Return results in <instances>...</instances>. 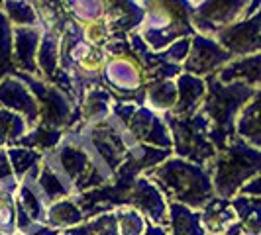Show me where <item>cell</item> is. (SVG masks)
<instances>
[{"label": "cell", "instance_id": "6da1fadb", "mask_svg": "<svg viewBox=\"0 0 261 235\" xmlns=\"http://www.w3.org/2000/svg\"><path fill=\"white\" fill-rule=\"evenodd\" d=\"M144 177L165 196L167 202H175L200 212L214 198V188L206 167L193 165L171 155L153 169L145 170Z\"/></svg>", "mask_w": 261, "mask_h": 235}, {"label": "cell", "instance_id": "7a4b0ae2", "mask_svg": "<svg viewBox=\"0 0 261 235\" xmlns=\"http://www.w3.org/2000/svg\"><path fill=\"white\" fill-rule=\"evenodd\" d=\"M65 135L85 147L94 167L108 179V183L114 179L118 167L130 155L132 147L138 143L112 114L105 122L92 126L81 122L75 128L65 131Z\"/></svg>", "mask_w": 261, "mask_h": 235}, {"label": "cell", "instance_id": "3957f363", "mask_svg": "<svg viewBox=\"0 0 261 235\" xmlns=\"http://www.w3.org/2000/svg\"><path fill=\"white\" fill-rule=\"evenodd\" d=\"M206 94L198 112L208 120L210 130L208 139L216 151H222L228 141L234 137V124L242 108L259 92V89H251L244 82L222 84L216 75L204 77Z\"/></svg>", "mask_w": 261, "mask_h": 235}, {"label": "cell", "instance_id": "277c9868", "mask_svg": "<svg viewBox=\"0 0 261 235\" xmlns=\"http://www.w3.org/2000/svg\"><path fill=\"white\" fill-rule=\"evenodd\" d=\"M206 170L210 172L214 196L230 200L238 196L249 179L261 172V151L234 135L222 151H216Z\"/></svg>", "mask_w": 261, "mask_h": 235}, {"label": "cell", "instance_id": "5b68a950", "mask_svg": "<svg viewBox=\"0 0 261 235\" xmlns=\"http://www.w3.org/2000/svg\"><path fill=\"white\" fill-rule=\"evenodd\" d=\"M193 6L195 2L191 0H175V2L145 0V18L138 34L149 47V51L159 53L167 49L177 39L195 36V30L191 26Z\"/></svg>", "mask_w": 261, "mask_h": 235}, {"label": "cell", "instance_id": "8992f818", "mask_svg": "<svg viewBox=\"0 0 261 235\" xmlns=\"http://www.w3.org/2000/svg\"><path fill=\"white\" fill-rule=\"evenodd\" d=\"M163 122L169 130L173 157L206 167L216 155V149L208 139L210 124L200 112L189 118H177L167 112L163 114Z\"/></svg>", "mask_w": 261, "mask_h": 235}, {"label": "cell", "instance_id": "52a82bcc", "mask_svg": "<svg viewBox=\"0 0 261 235\" xmlns=\"http://www.w3.org/2000/svg\"><path fill=\"white\" fill-rule=\"evenodd\" d=\"M100 77L114 102L144 104L145 73L132 49L122 55H108L100 69Z\"/></svg>", "mask_w": 261, "mask_h": 235}, {"label": "cell", "instance_id": "ba28073f", "mask_svg": "<svg viewBox=\"0 0 261 235\" xmlns=\"http://www.w3.org/2000/svg\"><path fill=\"white\" fill-rule=\"evenodd\" d=\"M14 77L20 78L38 100L39 124L61 131H69L77 124H81V110L75 108L73 100L59 89L45 82L43 78L32 77L26 73H14Z\"/></svg>", "mask_w": 261, "mask_h": 235}, {"label": "cell", "instance_id": "9c48e42d", "mask_svg": "<svg viewBox=\"0 0 261 235\" xmlns=\"http://www.w3.org/2000/svg\"><path fill=\"white\" fill-rule=\"evenodd\" d=\"M112 116L128 130L132 137L142 145H149L155 149L171 151V135L163 122V116L155 114L144 104H132V102H114Z\"/></svg>", "mask_w": 261, "mask_h": 235}, {"label": "cell", "instance_id": "30bf717a", "mask_svg": "<svg viewBox=\"0 0 261 235\" xmlns=\"http://www.w3.org/2000/svg\"><path fill=\"white\" fill-rule=\"evenodd\" d=\"M246 0H202L195 2L191 14V26L195 34L214 38L224 27L232 26L240 20H246L248 16Z\"/></svg>", "mask_w": 261, "mask_h": 235}, {"label": "cell", "instance_id": "8fae6325", "mask_svg": "<svg viewBox=\"0 0 261 235\" xmlns=\"http://www.w3.org/2000/svg\"><path fill=\"white\" fill-rule=\"evenodd\" d=\"M234 57L226 49H222L214 38L195 34L191 38V49H189V55L183 61L181 69H183V73H189L193 77L204 78L210 75H216Z\"/></svg>", "mask_w": 261, "mask_h": 235}, {"label": "cell", "instance_id": "7c38bea8", "mask_svg": "<svg viewBox=\"0 0 261 235\" xmlns=\"http://www.w3.org/2000/svg\"><path fill=\"white\" fill-rule=\"evenodd\" d=\"M214 39L234 59L261 53V10L246 20L224 27L214 36Z\"/></svg>", "mask_w": 261, "mask_h": 235}, {"label": "cell", "instance_id": "4fadbf2b", "mask_svg": "<svg viewBox=\"0 0 261 235\" xmlns=\"http://www.w3.org/2000/svg\"><path fill=\"white\" fill-rule=\"evenodd\" d=\"M128 208H134L144 216V220L157 227L167 229V200L144 174L136 179L128 196Z\"/></svg>", "mask_w": 261, "mask_h": 235}, {"label": "cell", "instance_id": "5bb4252c", "mask_svg": "<svg viewBox=\"0 0 261 235\" xmlns=\"http://www.w3.org/2000/svg\"><path fill=\"white\" fill-rule=\"evenodd\" d=\"M0 108L24 118L28 130L39 124L38 100L28 91L26 84L14 75H8L0 80Z\"/></svg>", "mask_w": 261, "mask_h": 235}, {"label": "cell", "instance_id": "9a60e30c", "mask_svg": "<svg viewBox=\"0 0 261 235\" xmlns=\"http://www.w3.org/2000/svg\"><path fill=\"white\" fill-rule=\"evenodd\" d=\"M105 22L112 39H128L130 34L138 32L145 18L144 2L122 0V2H106Z\"/></svg>", "mask_w": 261, "mask_h": 235}, {"label": "cell", "instance_id": "2e32d148", "mask_svg": "<svg viewBox=\"0 0 261 235\" xmlns=\"http://www.w3.org/2000/svg\"><path fill=\"white\" fill-rule=\"evenodd\" d=\"M39 39H41L39 27H14L12 63L16 73H26L32 77H39L38 65H36Z\"/></svg>", "mask_w": 261, "mask_h": 235}, {"label": "cell", "instance_id": "e0dca14e", "mask_svg": "<svg viewBox=\"0 0 261 235\" xmlns=\"http://www.w3.org/2000/svg\"><path fill=\"white\" fill-rule=\"evenodd\" d=\"M175 89H177V102L169 114L177 118H189L198 112L202 104V98L206 94L204 78L193 77L189 73H181L175 78Z\"/></svg>", "mask_w": 261, "mask_h": 235}, {"label": "cell", "instance_id": "ac0fdd59", "mask_svg": "<svg viewBox=\"0 0 261 235\" xmlns=\"http://www.w3.org/2000/svg\"><path fill=\"white\" fill-rule=\"evenodd\" d=\"M259 75H261V53L248 55V57H238L232 59L228 65H224L216 78L222 84L230 82H244L251 89H259Z\"/></svg>", "mask_w": 261, "mask_h": 235}, {"label": "cell", "instance_id": "d6986e66", "mask_svg": "<svg viewBox=\"0 0 261 235\" xmlns=\"http://www.w3.org/2000/svg\"><path fill=\"white\" fill-rule=\"evenodd\" d=\"M259 102L261 91L242 108L234 124V135L242 141L251 145L253 149H261V126H259Z\"/></svg>", "mask_w": 261, "mask_h": 235}, {"label": "cell", "instance_id": "ffe728a7", "mask_svg": "<svg viewBox=\"0 0 261 235\" xmlns=\"http://www.w3.org/2000/svg\"><path fill=\"white\" fill-rule=\"evenodd\" d=\"M238 222L234 210L228 200L212 198L204 208L200 210V223L204 227L206 235H222L230 229V225Z\"/></svg>", "mask_w": 261, "mask_h": 235}, {"label": "cell", "instance_id": "44dd1931", "mask_svg": "<svg viewBox=\"0 0 261 235\" xmlns=\"http://www.w3.org/2000/svg\"><path fill=\"white\" fill-rule=\"evenodd\" d=\"M112 104H114V98L105 86H96V89L87 91V94L83 96V102L79 106L81 122L89 124V126L105 122L106 118H110L112 114Z\"/></svg>", "mask_w": 261, "mask_h": 235}, {"label": "cell", "instance_id": "7402d4cb", "mask_svg": "<svg viewBox=\"0 0 261 235\" xmlns=\"http://www.w3.org/2000/svg\"><path fill=\"white\" fill-rule=\"evenodd\" d=\"M167 235H206L200 223V212L167 202Z\"/></svg>", "mask_w": 261, "mask_h": 235}, {"label": "cell", "instance_id": "603a6c76", "mask_svg": "<svg viewBox=\"0 0 261 235\" xmlns=\"http://www.w3.org/2000/svg\"><path fill=\"white\" fill-rule=\"evenodd\" d=\"M234 210L240 233L242 235H261V198H248L238 194L228 200Z\"/></svg>", "mask_w": 261, "mask_h": 235}, {"label": "cell", "instance_id": "cb8c5ba5", "mask_svg": "<svg viewBox=\"0 0 261 235\" xmlns=\"http://www.w3.org/2000/svg\"><path fill=\"white\" fill-rule=\"evenodd\" d=\"M36 184H38L39 192L43 196V202L47 206L59 202V200H65V198H75V192H73L71 184L67 183L61 174H57L49 165H45V163H41V169H39Z\"/></svg>", "mask_w": 261, "mask_h": 235}, {"label": "cell", "instance_id": "d4e9b609", "mask_svg": "<svg viewBox=\"0 0 261 235\" xmlns=\"http://www.w3.org/2000/svg\"><path fill=\"white\" fill-rule=\"evenodd\" d=\"M177 102V89L175 80H155L147 82L144 91V106L153 110L155 114L163 116L175 108Z\"/></svg>", "mask_w": 261, "mask_h": 235}, {"label": "cell", "instance_id": "484cf974", "mask_svg": "<svg viewBox=\"0 0 261 235\" xmlns=\"http://www.w3.org/2000/svg\"><path fill=\"white\" fill-rule=\"evenodd\" d=\"M85 222L83 214L79 206L75 204L73 198H65V200H59L55 204H49L45 210V225H49L57 231H65L69 227H75L79 223Z\"/></svg>", "mask_w": 261, "mask_h": 235}, {"label": "cell", "instance_id": "4316f807", "mask_svg": "<svg viewBox=\"0 0 261 235\" xmlns=\"http://www.w3.org/2000/svg\"><path fill=\"white\" fill-rule=\"evenodd\" d=\"M36 65L39 71V78L49 82L59 69V36L41 32L38 53H36Z\"/></svg>", "mask_w": 261, "mask_h": 235}, {"label": "cell", "instance_id": "83f0119b", "mask_svg": "<svg viewBox=\"0 0 261 235\" xmlns=\"http://www.w3.org/2000/svg\"><path fill=\"white\" fill-rule=\"evenodd\" d=\"M32 4L38 14L39 30L61 38L63 30L71 20V16L65 10V2H32Z\"/></svg>", "mask_w": 261, "mask_h": 235}, {"label": "cell", "instance_id": "f1b7e54d", "mask_svg": "<svg viewBox=\"0 0 261 235\" xmlns=\"http://www.w3.org/2000/svg\"><path fill=\"white\" fill-rule=\"evenodd\" d=\"M63 135H65V131L55 130V128H49V126H43V124H38L32 130H28L26 135L20 137L14 145L16 147L34 149L38 153H49L51 149H55L57 145L63 141Z\"/></svg>", "mask_w": 261, "mask_h": 235}, {"label": "cell", "instance_id": "f546056e", "mask_svg": "<svg viewBox=\"0 0 261 235\" xmlns=\"http://www.w3.org/2000/svg\"><path fill=\"white\" fill-rule=\"evenodd\" d=\"M6 157L10 163V169L14 172V179L20 183L26 174H39L41 163H43V153H38L34 149L26 147H6Z\"/></svg>", "mask_w": 261, "mask_h": 235}, {"label": "cell", "instance_id": "4dcf8cb0", "mask_svg": "<svg viewBox=\"0 0 261 235\" xmlns=\"http://www.w3.org/2000/svg\"><path fill=\"white\" fill-rule=\"evenodd\" d=\"M0 8L14 27H39L38 14L32 2L6 0V2H0Z\"/></svg>", "mask_w": 261, "mask_h": 235}, {"label": "cell", "instance_id": "1f68e13d", "mask_svg": "<svg viewBox=\"0 0 261 235\" xmlns=\"http://www.w3.org/2000/svg\"><path fill=\"white\" fill-rule=\"evenodd\" d=\"M63 235H118V220L114 212H106L96 218L79 223L75 227H69Z\"/></svg>", "mask_w": 261, "mask_h": 235}, {"label": "cell", "instance_id": "d6a6232c", "mask_svg": "<svg viewBox=\"0 0 261 235\" xmlns=\"http://www.w3.org/2000/svg\"><path fill=\"white\" fill-rule=\"evenodd\" d=\"M106 2L100 0H73L65 2V10L71 16V20H75L81 26H89L92 22L102 20L105 16Z\"/></svg>", "mask_w": 261, "mask_h": 235}, {"label": "cell", "instance_id": "836d02e7", "mask_svg": "<svg viewBox=\"0 0 261 235\" xmlns=\"http://www.w3.org/2000/svg\"><path fill=\"white\" fill-rule=\"evenodd\" d=\"M28 133L26 120L18 114H12L4 108H0V149L12 147L20 137Z\"/></svg>", "mask_w": 261, "mask_h": 235}, {"label": "cell", "instance_id": "e575fe53", "mask_svg": "<svg viewBox=\"0 0 261 235\" xmlns=\"http://www.w3.org/2000/svg\"><path fill=\"white\" fill-rule=\"evenodd\" d=\"M12 47H14V26L8 22L0 8V80L8 75H14L16 69L12 63Z\"/></svg>", "mask_w": 261, "mask_h": 235}, {"label": "cell", "instance_id": "d590c367", "mask_svg": "<svg viewBox=\"0 0 261 235\" xmlns=\"http://www.w3.org/2000/svg\"><path fill=\"white\" fill-rule=\"evenodd\" d=\"M118 220V235H142L145 229V220L140 212L134 208L114 210Z\"/></svg>", "mask_w": 261, "mask_h": 235}, {"label": "cell", "instance_id": "8d00e7d4", "mask_svg": "<svg viewBox=\"0 0 261 235\" xmlns=\"http://www.w3.org/2000/svg\"><path fill=\"white\" fill-rule=\"evenodd\" d=\"M0 233H16V206H14V192L0 190Z\"/></svg>", "mask_w": 261, "mask_h": 235}, {"label": "cell", "instance_id": "74e56055", "mask_svg": "<svg viewBox=\"0 0 261 235\" xmlns=\"http://www.w3.org/2000/svg\"><path fill=\"white\" fill-rule=\"evenodd\" d=\"M189 49H191V38H183L177 39L175 43H171L167 49H163L161 55L167 63H173V65H183V61L189 55Z\"/></svg>", "mask_w": 261, "mask_h": 235}, {"label": "cell", "instance_id": "f35d334b", "mask_svg": "<svg viewBox=\"0 0 261 235\" xmlns=\"http://www.w3.org/2000/svg\"><path fill=\"white\" fill-rule=\"evenodd\" d=\"M238 194L248 196V198H261V174L253 177V179H249L248 183L240 188Z\"/></svg>", "mask_w": 261, "mask_h": 235}, {"label": "cell", "instance_id": "ab89813d", "mask_svg": "<svg viewBox=\"0 0 261 235\" xmlns=\"http://www.w3.org/2000/svg\"><path fill=\"white\" fill-rule=\"evenodd\" d=\"M22 235H61V231L53 229V227L45 225V223H32Z\"/></svg>", "mask_w": 261, "mask_h": 235}, {"label": "cell", "instance_id": "60d3db41", "mask_svg": "<svg viewBox=\"0 0 261 235\" xmlns=\"http://www.w3.org/2000/svg\"><path fill=\"white\" fill-rule=\"evenodd\" d=\"M142 235H167V229L165 227H157V225H151V223H145V229Z\"/></svg>", "mask_w": 261, "mask_h": 235}, {"label": "cell", "instance_id": "b9f144b4", "mask_svg": "<svg viewBox=\"0 0 261 235\" xmlns=\"http://www.w3.org/2000/svg\"><path fill=\"white\" fill-rule=\"evenodd\" d=\"M222 235H242V233H240V223L236 222L234 225H230V229H228L226 233H222Z\"/></svg>", "mask_w": 261, "mask_h": 235}, {"label": "cell", "instance_id": "7bdbcfd3", "mask_svg": "<svg viewBox=\"0 0 261 235\" xmlns=\"http://www.w3.org/2000/svg\"><path fill=\"white\" fill-rule=\"evenodd\" d=\"M0 235H4V233H0ZM12 235H20V233H12Z\"/></svg>", "mask_w": 261, "mask_h": 235}, {"label": "cell", "instance_id": "ee69618b", "mask_svg": "<svg viewBox=\"0 0 261 235\" xmlns=\"http://www.w3.org/2000/svg\"><path fill=\"white\" fill-rule=\"evenodd\" d=\"M61 235H63V233H61Z\"/></svg>", "mask_w": 261, "mask_h": 235}]
</instances>
